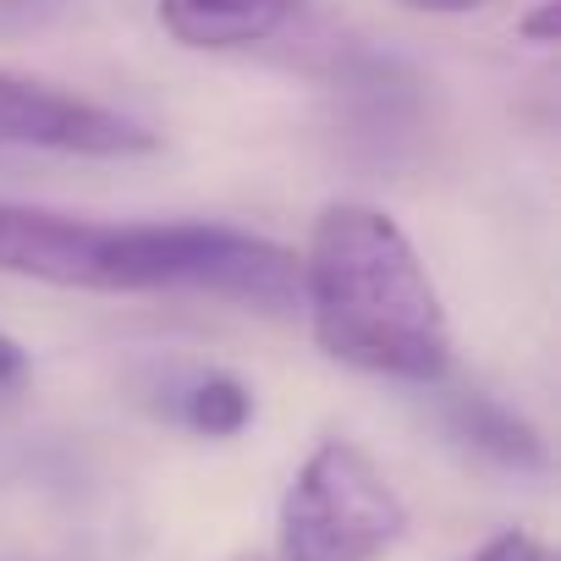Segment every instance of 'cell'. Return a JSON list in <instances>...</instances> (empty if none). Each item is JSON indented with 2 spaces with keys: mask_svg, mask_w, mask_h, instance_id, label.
<instances>
[{
  "mask_svg": "<svg viewBox=\"0 0 561 561\" xmlns=\"http://www.w3.org/2000/svg\"><path fill=\"white\" fill-rule=\"evenodd\" d=\"M402 7H413V12H473L484 0H402Z\"/></svg>",
  "mask_w": 561,
  "mask_h": 561,
  "instance_id": "cell-11",
  "label": "cell"
},
{
  "mask_svg": "<svg viewBox=\"0 0 561 561\" xmlns=\"http://www.w3.org/2000/svg\"><path fill=\"white\" fill-rule=\"evenodd\" d=\"M171 397H176V402H171L176 424L193 430V435H209V440H231V435H242L248 419H253V391H248L237 375H226V369H198V375H187V386H176Z\"/></svg>",
  "mask_w": 561,
  "mask_h": 561,
  "instance_id": "cell-7",
  "label": "cell"
},
{
  "mask_svg": "<svg viewBox=\"0 0 561 561\" xmlns=\"http://www.w3.org/2000/svg\"><path fill=\"white\" fill-rule=\"evenodd\" d=\"M298 7L304 0H154V18L182 50L226 56L275 39Z\"/></svg>",
  "mask_w": 561,
  "mask_h": 561,
  "instance_id": "cell-5",
  "label": "cell"
},
{
  "mask_svg": "<svg viewBox=\"0 0 561 561\" xmlns=\"http://www.w3.org/2000/svg\"><path fill=\"white\" fill-rule=\"evenodd\" d=\"M556 28H561V0H539L528 18H517V39L528 45H556Z\"/></svg>",
  "mask_w": 561,
  "mask_h": 561,
  "instance_id": "cell-9",
  "label": "cell"
},
{
  "mask_svg": "<svg viewBox=\"0 0 561 561\" xmlns=\"http://www.w3.org/2000/svg\"><path fill=\"white\" fill-rule=\"evenodd\" d=\"M298 314L314 347L358 375L440 386L451 320L413 237L364 198H331L298 253Z\"/></svg>",
  "mask_w": 561,
  "mask_h": 561,
  "instance_id": "cell-2",
  "label": "cell"
},
{
  "mask_svg": "<svg viewBox=\"0 0 561 561\" xmlns=\"http://www.w3.org/2000/svg\"><path fill=\"white\" fill-rule=\"evenodd\" d=\"M462 561H556V556H550V545H545L539 534H528V528H501V534H490L479 550H468Z\"/></svg>",
  "mask_w": 561,
  "mask_h": 561,
  "instance_id": "cell-8",
  "label": "cell"
},
{
  "mask_svg": "<svg viewBox=\"0 0 561 561\" xmlns=\"http://www.w3.org/2000/svg\"><path fill=\"white\" fill-rule=\"evenodd\" d=\"M0 275L61 293H193L248 314H298V253L226 220H94L0 198Z\"/></svg>",
  "mask_w": 561,
  "mask_h": 561,
  "instance_id": "cell-1",
  "label": "cell"
},
{
  "mask_svg": "<svg viewBox=\"0 0 561 561\" xmlns=\"http://www.w3.org/2000/svg\"><path fill=\"white\" fill-rule=\"evenodd\" d=\"M457 440H468L479 457H495L506 468H539L545 462V440L528 419H517L512 408H501L495 397H451L446 408Z\"/></svg>",
  "mask_w": 561,
  "mask_h": 561,
  "instance_id": "cell-6",
  "label": "cell"
},
{
  "mask_svg": "<svg viewBox=\"0 0 561 561\" xmlns=\"http://www.w3.org/2000/svg\"><path fill=\"white\" fill-rule=\"evenodd\" d=\"M408 534V501L386 468L342 435H325L275 506V561H380Z\"/></svg>",
  "mask_w": 561,
  "mask_h": 561,
  "instance_id": "cell-3",
  "label": "cell"
},
{
  "mask_svg": "<svg viewBox=\"0 0 561 561\" xmlns=\"http://www.w3.org/2000/svg\"><path fill=\"white\" fill-rule=\"evenodd\" d=\"M160 138L116 105H100L67 83L0 67V149H39L78 160H133Z\"/></svg>",
  "mask_w": 561,
  "mask_h": 561,
  "instance_id": "cell-4",
  "label": "cell"
},
{
  "mask_svg": "<svg viewBox=\"0 0 561 561\" xmlns=\"http://www.w3.org/2000/svg\"><path fill=\"white\" fill-rule=\"evenodd\" d=\"M237 561H275V556H237Z\"/></svg>",
  "mask_w": 561,
  "mask_h": 561,
  "instance_id": "cell-12",
  "label": "cell"
},
{
  "mask_svg": "<svg viewBox=\"0 0 561 561\" xmlns=\"http://www.w3.org/2000/svg\"><path fill=\"white\" fill-rule=\"evenodd\" d=\"M23 380H28V353H23L18 336L0 331V391H12V386H23Z\"/></svg>",
  "mask_w": 561,
  "mask_h": 561,
  "instance_id": "cell-10",
  "label": "cell"
}]
</instances>
